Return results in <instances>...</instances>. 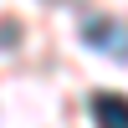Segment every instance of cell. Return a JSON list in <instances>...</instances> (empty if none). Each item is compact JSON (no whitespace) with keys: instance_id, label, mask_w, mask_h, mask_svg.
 <instances>
[{"instance_id":"cell-2","label":"cell","mask_w":128,"mask_h":128,"mask_svg":"<svg viewBox=\"0 0 128 128\" xmlns=\"http://www.w3.org/2000/svg\"><path fill=\"white\" fill-rule=\"evenodd\" d=\"M92 118H98V128H128V98L98 92V98H92Z\"/></svg>"},{"instance_id":"cell-1","label":"cell","mask_w":128,"mask_h":128,"mask_svg":"<svg viewBox=\"0 0 128 128\" xmlns=\"http://www.w3.org/2000/svg\"><path fill=\"white\" fill-rule=\"evenodd\" d=\"M82 41L87 46H98V51H108V56H123L128 62V26H118V20H87L82 26Z\"/></svg>"}]
</instances>
